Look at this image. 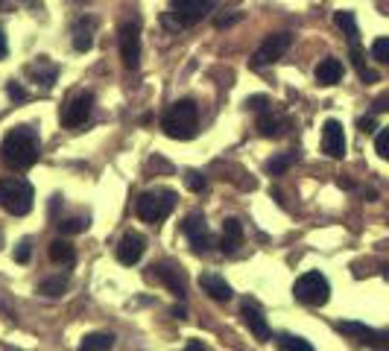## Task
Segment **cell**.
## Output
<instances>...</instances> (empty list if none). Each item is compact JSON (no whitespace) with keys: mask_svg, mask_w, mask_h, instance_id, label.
I'll return each mask as SVG.
<instances>
[{"mask_svg":"<svg viewBox=\"0 0 389 351\" xmlns=\"http://www.w3.org/2000/svg\"><path fill=\"white\" fill-rule=\"evenodd\" d=\"M290 44H293V35H290V33H270V35L261 41V47L255 50V56L249 59V67H252V70H261V67H266V65H273L275 59H281V56L290 50Z\"/></svg>","mask_w":389,"mask_h":351,"instance_id":"cell-6","label":"cell"},{"mask_svg":"<svg viewBox=\"0 0 389 351\" xmlns=\"http://www.w3.org/2000/svg\"><path fill=\"white\" fill-rule=\"evenodd\" d=\"M9 53V41H6V33H4V27H0V59H4Z\"/></svg>","mask_w":389,"mask_h":351,"instance_id":"cell-37","label":"cell"},{"mask_svg":"<svg viewBox=\"0 0 389 351\" xmlns=\"http://www.w3.org/2000/svg\"><path fill=\"white\" fill-rule=\"evenodd\" d=\"M33 199H35V191L27 179H0V205L4 211H9L12 217H23L33 211Z\"/></svg>","mask_w":389,"mask_h":351,"instance_id":"cell-3","label":"cell"},{"mask_svg":"<svg viewBox=\"0 0 389 351\" xmlns=\"http://www.w3.org/2000/svg\"><path fill=\"white\" fill-rule=\"evenodd\" d=\"M91 44H94V21L80 18L77 27H74V47L80 53H85V50H91Z\"/></svg>","mask_w":389,"mask_h":351,"instance_id":"cell-20","label":"cell"},{"mask_svg":"<svg viewBox=\"0 0 389 351\" xmlns=\"http://www.w3.org/2000/svg\"><path fill=\"white\" fill-rule=\"evenodd\" d=\"M266 103H270V100H266V97H252V100H249V103H246V106H249V108H255V111H261V114H263V111H266Z\"/></svg>","mask_w":389,"mask_h":351,"instance_id":"cell-36","label":"cell"},{"mask_svg":"<svg viewBox=\"0 0 389 351\" xmlns=\"http://www.w3.org/2000/svg\"><path fill=\"white\" fill-rule=\"evenodd\" d=\"M182 231H185V238L190 240L193 252H199V255H202V252L211 246V231H208V223H205L202 214H190V217L185 220Z\"/></svg>","mask_w":389,"mask_h":351,"instance_id":"cell-10","label":"cell"},{"mask_svg":"<svg viewBox=\"0 0 389 351\" xmlns=\"http://www.w3.org/2000/svg\"><path fill=\"white\" fill-rule=\"evenodd\" d=\"M91 225V217H85V214H80V217H65V220H59V231L62 234H82L85 228Z\"/></svg>","mask_w":389,"mask_h":351,"instance_id":"cell-27","label":"cell"},{"mask_svg":"<svg viewBox=\"0 0 389 351\" xmlns=\"http://www.w3.org/2000/svg\"><path fill=\"white\" fill-rule=\"evenodd\" d=\"M27 74L38 82V85H44V88H50L53 82H56V77H59V67L56 65H50L47 59H35L30 67H27Z\"/></svg>","mask_w":389,"mask_h":351,"instance_id":"cell-16","label":"cell"},{"mask_svg":"<svg viewBox=\"0 0 389 351\" xmlns=\"http://www.w3.org/2000/svg\"><path fill=\"white\" fill-rule=\"evenodd\" d=\"M153 269H155V278L161 281V284H164L170 293H173L176 299H185L187 281H185V272H182L179 267H173V264H155Z\"/></svg>","mask_w":389,"mask_h":351,"instance_id":"cell-13","label":"cell"},{"mask_svg":"<svg viewBox=\"0 0 389 351\" xmlns=\"http://www.w3.org/2000/svg\"><path fill=\"white\" fill-rule=\"evenodd\" d=\"M296 299L302 304H307V308H322V304L331 299V284H328V278L322 272H305L299 281H296V287H293Z\"/></svg>","mask_w":389,"mask_h":351,"instance_id":"cell-5","label":"cell"},{"mask_svg":"<svg viewBox=\"0 0 389 351\" xmlns=\"http://www.w3.org/2000/svg\"><path fill=\"white\" fill-rule=\"evenodd\" d=\"M91 106H94L91 94H80V97L67 100L62 108V126H82L91 114Z\"/></svg>","mask_w":389,"mask_h":351,"instance_id":"cell-12","label":"cell"},{"mask_svg":"<svg viewBox=\"0 0 389 351\" xmlns=\"http://www.w3.org/2000/svg\"><path fill=\"white\" fill-rule=\"evenodd\" d=\"M187 348H190V351H202L205 345H202V342H197V340H193V342H187Z\"/></svg>","mask_w":389,"mask_h":351,"instance_id":"cell-39","label":"cell"},{"mask_svg":"<svg viewBox=\"0 0 389 351\" xmlns=\"http://www.w3.org/2000/svg\"><path fill=\"white\" fill-rule=\"evenodd\" d=\"M173 316H176V319H185V316H187V311L182 308V304H176V308H173Z\"/></svg>","mask_w":389,"mask_h":351,"instance_id":"cell-38","label":"cell"},{"mask_svg":"<svg viewBox=\"0 0 389 351\" xmlns=\"http://www.w3.org/2000/svg\"><path fill=\"white\" fill-rule=\"evenodd\" d=\"M334 21H336V27L349 35V41H360V33H357V18H354L351 12H336V15H334Z\"/></svg>","mask_w":389,"mask_h":351,"instance_id":"cell-26","label":"cell"},{"mask_svg":"<svg viewBox=\"0 0 389 351\" xmlns=\"http://www.w3.org/2000/svg\"><path fill=\"white\" fill-rule=\"evenodd\" d=\"M220 246H223L226 255H231V252H237L243 246V225H240V220L231 217V220L223 223V240H220Z\"/></svg>","mask_w":389,"mask_h":351,"instance_id":"cell-17","label":"cell"},{"mask_svg":"<svg viewBox=\"0 0 389 351\" xmlns=\"http://www.w3.org/2000/svg\"><path fill=\"white\" fill-rule=\"evenodd\" d=\"M6 91H9V97H12V100H27V97H30V94L23 91L18 82H9V85H6Z\"/></svg>","mask_w":389,"mask_h":351,"instance_id":"cell-33","label":"cell"},{"mask_svg":"<svg viewBox=\"0 0 389 351\" xmlns=\"http://www.w3.org/2000/svg\"><path fill=\"white\" fill-rule=\"evenodd\" d=\"M375 150H378V155H380L383 161H389V126L378 132V138H375Z\"/></svg>","mask_w":389,"mask_h":351,"instance_id":"cell-30","label":"cell"},{"mask_svg":"<svg viewBox=\"0 0 389 351\" xmlns=\"http://www.w3.org/2000/svg\"><path fill=\"white\" fill-rule=\"evenodd\" d=\"M117 47H120V59L129 70H135L141 65V27L138 23H124L117 33Z\"/></svg>","mask_w":389,"mask_h":351,"instance_id":"cell-7","label":"cell"},{"mask_svg":"<svg viewBox=\"0 0 389 351\" xmlns=\"http://www.w3.org/2000/svg\"><path fill=\"white\" fill-rule=\"evenodd\" d=\"M143 252H147V238L138 231L124 234V240L117 243V257H120V264H126V267H135L143 257Z\"/></svg>","mask_w":389,"mask_h":351,"instance_id":"cell-11","label":"cell"},{"mask_svg":"<svg viewBox=\"0 0 389 351\" xmlns=\"http://www.w3.org/2000/svg\"><path fill=\"white\" fill-rule=\"evenodd\" d=\"M372 111L378 114V111H389V94H383V97H378L375 103H372Z\"/></svg>","mask_w":389,"mask_h":351,"instance_id":"cell-35","label":"cell"},{"mask_svg":"<svg viewBox=\"0 0 389 351\" xmlns=\"http://www.w3.org/2000/svg\"><path fill=\"white\" fill-rule=\"evenodd\" d=\"M0 152H4V161L9 170H30L33 164L38 161V135L35 129L30 126H21V129H12L6 138H4V147H0Z\"/></svg>","mask_w":389,"mask_h":351,"instance_id":"cell-1","label":"cell"},{"mask_svg":"<svg viewBox=\"0 0 389 351\" xmlns=\"http://www.w3.org/2000/svg\"><path fill=\"white\" fill-rule=\"evenodd\" d=\"M176 194L173 191H158V194H141L135 199V214L143 223H161L164 217L173 214Z\"/></svg>","mask_w":389,"mask_h":351,"instance_id":"cell-4","label":"cell"},{"mask_svg":"<svg viewBox=\"0 0 389 351\" xmlns=\"http://www.w3.org/2000/svg\"><path fill=\"white\" fill-rule=\"evenodd\" d=\"M372 56L378 62H389V35H380L375 44H372Z\"/></svg>","mask_w":389,"mask_h":351,"instance_id":"cell-29","label":"cell"},{"mask_svg":"<svg viewBox=\"0 0 389 351\" xmlns=\"http://www.w3.org/2000/svg\"><path fill=\"white\" fill-rule=\"evenodd\" d=\"M258 132L263 135V138H278V135H284V123L278 121V117H273V114H261V121H258Z\"/></svg>","mask_w":389,"mask_h":351,"instance_id":"cell-25","label":"cell"},{"mask_svg":"<svg viewBox=\"0 0 389 351\" xmlns=\"http://www.w3.org/2000/svg\"><path fill=\"white\" fill-rule=\"evenodd\" d=\"M336 331L346 334V337H351V340H360V342H378V340H380V337L372 331V328L360 325V322H336Z\"/></svg>","mask_w":389,"mask_h":351,"instance_id":"cell-19","label":"cell"},{"mask_svg":"<svg viewBox=\"0 0 389 351\" xmlns=\"http://www.w3.org/2000/svg\"><path fill=\"white\" fill-rule=\"evenodd\" d=\"M293 164H296V152L275 155V158L266 161V173H270V176H281V173H287L290 167H293Z\"/></svg>","mask_w":389,"mask_h":351,"instance_id":"cell-24","label":"cell"},{"mask_svg":"<svg viewBox=\"0 0 389 351\" xmlns=\"http://www.w3.org/2000/svg\"><path fill=\"white\" fill-rule=\"evenodd\" d=\"M161 129L167 138L173 140H190L197 138V129H199V114H197V103L193 100H179L167 108L164 121H161Z\"/></svg>","mask_w":389,"mask_h":351,"instance_id":"cell-2","label":"cell"},{"mask_svg":"<svg viewBox=\"0 0 389 351\" xmlns=\"http://www.w3.org/2000/svg\"><path fill=\"white\" fill-rule=\"evenodd\" d=\"M339 79H343V65L336 59H322L316 65V82L319 85H336Z\"/></svg>","mask_w":389,"mask_h":351,"instance_id":"cell-18","label":"cell"},{"mask_svg":"<svg viewBox=\"0 0 389 351\" xmlns=\"http://www.w3.org/2000/svg\"><path fill=\"white\" fill-rule=\"evenodd\" d=\"M357 126H360L363 132H375V129H378V121H375V114H366V117H360V121H357Z\"/></svg>","mask_w":389,"mask_h":351,"instance_id":"cell-34","label":"cell"},{"mask_svg":"<svg viewBox=\"0 0 389 351\" xmlns=\"http://www.w3.org/2000/svg\"><path fill=\"white\" fill-rule=\"evenodd\" d=\"M50 261H56V264H74L77 261V249L70 246L67 240H53L50 243Z\"/></svg>","mask_w":389,"mask_h":351,"instance_id":"cell-22","label":"cell"},{"mask_svg":"<svg viewBox=\"0 0 389 351\" xmlns=\"http://www.w3.org/2000/svg\"><path fill=\"white\" fill-rule=\"evenodd\" d=\"M185 184L190 187V191H197V194L205 191V179H202L197 170H187V173H185Z\"/></svg>","mask_w":389,"mask_h":351,"instance_id":"cell-31","label":"cell"},{"mask_svg":"<svg viewBox=\"0 0 389 351\" xmlns=\"http://www.w3.org/2000/svg\"><path fill=\"white\" fill-rule=\"evenodd\" d=\"M82 351H109L114 348V337L111 334H88L82 342H80Z\"/></svg>","mask_w":389,"mask_h":351,"instance_id":"cell-23","label":"cell"},{"mask_svg":"<svg viewBox=\"0 0 389 351\" xmlns=\"http://www.w3.org/2000/svg\"><path fill=\"white\" fill-rule=\"evenodd\" d=\"M240 316H243V322H246V328L258 337V340H270L273 334H270V325H266V319H263V311L258 308V304L252 301V299H246L243 301V308H240Z\"/></svg>","mask_w":389,"mask_h":351,"instance_id":"cell-14","label":"cell"},{"mask_svg":"<svg viewBox=\"0 0 389 351\" xmlns=\"http://www.w3.org/2000/svg\"><path fill=\"white\" fill-rule=\"evenodd\" d=\"M322 152L328 158H343L346 155V132L339 121H325L322 126Z\"/></svg>","mask_w":389,"mask_h":351,"instance_id":"cell-9","label":"cell"},{"mask_svg":"<svg viewBox=\"0 0 389 351\" xmlns=\"http://www.w3.org/2000/svg\"><path fill=\"white\" fill-rule=\"evenodd\" d=\"M199 287L211 296V299H217V301H229L234 293H231V287L226 284V281L220 278V275H214V272H205L202 278H199Z\"/></svg>","mask_w":389,"mask_h":351,"instance_id":"cell-15","label":"cell"},{"mask_svg":"<svg viewBox=\"0 0 389 351\" xmlns=\"http://www.w3.org/2000/svg\"><path fill=\"white\" fill-rule=\"evenodd\" d=\"M15 261H18V264H27V261H30V240H21V243L15 246Z\"/></svg>","mask_w":389,"mask_h":351,"instance_id":"cell-32","label":"cell"},{"mask_svg":"<svg viewBox=\"0 0 389 351\" xmlns=\"http://www.w3.org/2000/svg\"><path fill=\"white\" fill-rule=\"evenodd\" d=\"M278 348H284V351H310L313 345H310L307 340H302V337L281 334V337H278Z\"/></svg>","mask_w":389,"mask_h":351,"instance_id":"cell-28","label":"cell"},{"mask_svg":"<svg viewBox=\"0 0 389 351\" xmlns=\"http://www.w3.org/2000/svg\"><path fill=\"white\" fill-rule=\"evenodd\" d=\"M214 6V0H173L170 4V15H173L182 27H190L208 15V9Z\"/></svg>","mask_w":389,"mask_h":351,"instance_id":"cell-8","label":"cell"},{"mask_svg":"<svg viewBox=\"0 0 389 351\" xmlns=\"http://www.w3.org/2000/svg\"><path fill=\"white\" fill-rule=\"evenodd\" d=\"M67 275H50V278H44L41 284H38V293L41 296H50V299H59V296H65L67 293Z\"/></svg>","mask_w":389,"mask_h":351,"instance_id":"cell-21","label":"cell"}]
</instances>
